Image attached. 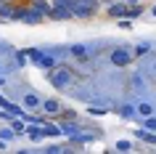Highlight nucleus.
I'll return each mask as SVG.
<instances>
[{
    "label": "nucleus",
    "mask_w": 156,
    "mask_h": 154,
    "mask_svg": "<svg viewBox=\"0 0 156 154\" xmlns=\"http://www.w3.org/2000/svg\"><path fill=\"white\" fill-rule=\"evenodd\" d=\"M146 128L148 130H156V117H146Z\"/></svg>",
    "instance_id": "nucleus-14"
},
{
    "label": "nucleus",
    "mask_w": 156,
    "mask_h": 154,
    "mask_svg": "<svg viewBox=\"0 0 156 154\" xmlns=\"http://www.w3.org/2000/svg\"><path fill=\"white\" fill-rule=\"evenodd\" d=\"M50 82H53L56 88H66V85L72 82V72H69V69H58V72L50 74Z\"/></svg>",
    "instance_id": "nucleus-1"
},
{
    "label": "nucleus",
    "mask_w": 156,
    "mask_h": 154,
    "mask_svg": "<svg viewBox=\"0 0 156 154\" xmlns=\"http://www.w3.org/2000/svg\"><path fill=\"white\" fill-rule=\"evenodd\" d=\"M45 136H61V128H53V125H48V128H45Z\"/></svg>",
    "instance_id": "nucleus-13"
},
{
    "label": "nucleus",
    "mask_w": 156,
    "mask_h": 154,
    "mask_svg": "<svg viewBox=\"0 0 156 154\" xmlns=\"http://www.w3.org/2000/svg\"><path fill=\"white\" fill-rule=\"evenodd\" d=\"M42 109H45L48 114H58L61 112V104H58L56 98H48V101H42Z\"/></svg>",
    "instance_id": "nucleus-4"
},
{
    "label": "nucleus",
    "mask_w": 156,
    "mask_h": 154,
    "mask_svg": "<svg viewBox=\"0 0 156 154\" xmlns=\"http://www.w3.org/2000/svg\"><path fill=\"white\" fill-rule=\"evenodd\" d=\"M111 61H114L116 66H124V64H130V53L122 51V48H116L114 53H111Z\"/></svg>",
    "instance_id": "nucleus-2"
},
{
    "label": "nucleus",
    "mask_w": 156,
    "mask_h": 154,
    "mask_svg": "<svg viewBox=\"0 0 156 154\" xmlns=\"http://www.w3.org/2000/svg\"><path fill=\"white\" fill-rule=\"evenodd\" d=\"M32 8H34V11H40V13H45V16H48L50 11H53L48 3H45V0H32Z\"/></svg>",
    "instance_id": "nucleus-7"
},
{
    "label": "nucleus",
    "mask_w": 156,
    "mask_h": 154,
    "mask_svg": "<svg viewBox=\"0 0 156 154\" xmlns=\"http://www.w3.org/2000/svg\"><path fill=\"white\" fill-rule=\"evenodd\" d=\"M0 8H3V0H0Z\"/></svg>",
    "instance_id": "nucleus-17"
},
{
    "label": "nucleus",
    "mask_w": 156,
    "mask_h": 154,
    "mask_svg": "<svg viewBox=\"0 0 156 154\" xmlns=\"http://www.w3.org/2000/svg\"><path fill=\"white\" fill-rule=\"evenodd\" d=\"M24 106L27 109H37V106H42V101L34 96V93H29V96H24Z\"/></svg>",
    "instance_id": "nucleus-6"
},
{
    "label": "nucleus",
    "mask_w": 156,
    "mask_h": 154,
    "mask_svg": "<svg viewBox=\"0 0 156 154\" xmlns=\"http://www.w3.org/2000/svg\"><path fill=\"white\" fill-rule=\"evenodd\" d=\"M42 16H45V13H40V11H34L32 6H29V8L24 11V16H21V19H24L27 24H37V21H42Z\"/></svg>",
    "instance_id": "nucleus-3"
},
{
    "label": "nucleus",
    "mask_w": 156,
    "mask_h": 154,
    "mask_svg": "<svg viewBox=\"0 0 156 154\" xmlns=\"http://www.w3.org/2000/svg\"><path fill=\"white\" fill-rule=\"evenodd\" d=\"M72 56L74 58H85L87 56V48H85V45H72Z\"/></svg>",
    "instance_id": "nucleus-8"
},
{
    "label": "nucleus",
    "mask_w": 156,
    "mask_h": 154,
    "mask_svg": "<svg viewBox=\"0 0 156 154\" xmlns=\"http://www.w3.org/2000/svg\"><path fill=\"white\" fill-rule=\"evenodd\" d=\"M127 3H130V6H138V0H127Z\"/></svg>",
    "instance_id": "nucleus-16"
},
{
    "label": "nucleus",
    "mask_w": 156,
    "mask_h": 154,
    "mask_svg": "<svg viewBox=\"0 0 156 154\" xmlns=\"http://www.w3.org/2000/svg\"><path fill=\"white\" fill-rule=\"evenodd\" d=\"M29 138H32V141L42 138V130H40V128H29Z\"/></svg>",
    "instance_id": "nucleus-11"
},
{
    "label": "nucleus",
    "mask_w": 156,
    "mask_h": 154,
    "mask_svg": "<svg viewBox=\"0 0 156 154\" xmlns=\"http://www.w3.org/2000/svg\"><path fill=\"white\" fill-rule=\"evenodd\" d=\"M0 138H3V141H13L16 136H13V130H11V128H5V130H0Z\"/></svg>",
    "instance_id": "nucleus-10"
},
{
    "label": "nucleus",
    "mask_w": 156,
    "mask_h": 154,
    "mask_svg": "<svg viewBox=\"0 0 156 154\" xmlns=\"http://www.w3.org/2000/svg\"><path fill=\"white\" fill-rule=\"evenodd\" d=\"M124 13H127V8H124V3H111V6H108V16H124Z\"/></svg>",
    "instance_id": "nucleus-5"
},
{
    "label": "nucleus",
    "mask_w": 156,
    "mask_h": 154,
    "mask_svg": "<svg viewBox=\"0 0 156 154\" xmlns=\"http://www.w3.org/2000/svg\"><path fill=\"white\" fill-rule=\"evenodd\" d=\"M146 53H148V43H143V45L135 48V56H146Z\"/></svg>",
    "instance_id": "nucleus-12"
},
{
    "label": "nucleus",
    "mask_w": 156,
    "mask_h": 154,
    "mask_svg": "<svg viewBox=\"0 0 156 154\" xmlns=\"http://www.w3.org/2000/svg\"><path fill=\"white\" fill-rule=\"evenodd\" d=\"M119 114H122V117H132V106H122Z\"/></svg>",
    "instance_id": "nucleus-15"
},
{
    "label": "nucleus",
    "mask_w": 156,
    "mask_h": 154,
    "mask_svg": "<svg viewBox=\"0 0 156 154\" xmlns=\"http://www.w3.org/2000/svg\"><path fill=\"white\" fill-rule=\"evenodd\" d=\"M3 3H8V0H3Z\"/></svg>",
    "instance_id": "nucleus-18"
},
{
    "label": "nucleus",
    "mask_w": 156,
    "mask_h": 154,
    "mask_svg": "<svg viewBox=\"0 0 156 154\" xmlns=\"http://www.w3.org/2000/svg\"><path fill=\"white\" fill-rule=\"evenodd\" d=\"M151 112H154V109H151L148 104H140L138 106V114H140V117H151Z\"/></svg>",
    "instance_id": "nucleus-9"
}]
</instances>
